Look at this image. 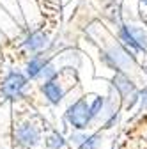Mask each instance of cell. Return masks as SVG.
Returning a JSON list of instances; mask_svg holds the SVG:
<instances>
[{"instance_id":"6da1fadb","label":"cell","mask_w":147,"mask_h":149,"mask_svg":"<svg viewBox=\"0 0 147 149\" xmlns=\"http://www.w3.org/2000/svg\"><path fill=\"white\" fill-rule=\"evenodd\" d=\"M41 144V130L34 121L16 123L12 128V147L14 149H35Z\"/></svg>"},{"instance_id":"7a4b0ae2","label":"cell","mask_w":147,"mask_h":149,"mask_svg":"<svg viewBox=\"0 0 147 149\" xmlns=\"http://www.w3.org/2000/svg\"><path fill=\"white\" fill-rule=\"evenodd\" d=\"M64 119L69 126H73L75 132H85V130L92 124V117H90V107L85 98H78L73 105L67 107Z\"/></svg>"},{"instance_id":"3957f363","label":"cell","mask_w":147,"mask_h":149,"mask_svg":"<svg viewBox=\"0 0 147 149\" xmlns=\"http://www.w3.org/2000/svg\"><path fill=\"white\" fill-rule=\"evenodd\" d=\"M112 85L115 89V94L119 96L121 107L124 110H130L135 107V103L138 101L140 96V91L137 89V85L130 80V77L124 73H117L115 77L112 78Z\"/></svg>"},{"instance_id":"277c9868","label":"cell","mask_w":147,"mask_h":149,"mask_svg":"<svg viewBox=\"0 0 147 149\" xmlns=\"http://www.w3.org/2000/svg\"><path fill=\"white\" fill-rule=\"evenodd\" d=\"M101 57L110 68H114L117 73H124L126 74V71L135 69V55L130 50L122 48V46H110L108 50H105L101 53Z\"/></svg>"},{"instance_id":"5b68a950","label":"cell","mask_w":147,"mask_h":149,"mask_svg":"<svg viewBox=\"0 0 147 149\" xmlns=\"http://www.w3.org/2000/svg\"><path fill=\"white\" fill-rule=\"evenodd\" d=\"M119 39L124 43L126 50H130L131 53L147 52V32L140 27L119 23Z\"/></svg>"},{"instance_id":"8992f818","label":"cell","mask_w":147,"mask_h":149,"mask_svg":"<svg viewBox=\"0 0 147 149\" xmlns=\"http://www.w3.org/2000/svg\"><path fill=\"white\" fill-rule=\"evenodd\" d=\"M28 85V78L20 71H9V74L2 82V96L7 100H20L25 94Z\"/></svg>"},{"instance_id":"52a82bcc","label":"cell","mask_w":147,"mask_h":149,"mask_svg":"<svg viewBox=\"0 0 147 149\" xmlns=\"http://www.w3.org/2000/svg\"><path fill=\"white\" fill-rule=\"evenodd\" d=\"M41 92H43L44 100H46L50 105L57 107V105L64 100V96H66V89H64L62 84L59 82V74H57L55 78H51V80L43 82V85H41Z\"/></svg>"},{"instance_id":"ba28073f","label":"cell","mask_w":147,"mask_h":149,"mask_svg":"<svg viewBox=\"0 0 147 149\" xmlns=\"http://www.w3.org/2000/svg\"><path fill=\"white\" fill-rule=\"evenodd\" d=\"M48 45H50L48 36H46L44 32H41V30L30 32V34L27 36V39L23 41V46H25L28 52L35 53V55H37V53H43V50H46Z\"/></svg>"},{"instance_id":"9c48e42d","label":"cell","mask_w":147,"mask_h":149,"mask_svg":"<svg viewBox=\"0 0 147 149\" xmlns=\"http://www.w3.org/2000/svg\"><path fill=\"white\" fill-rule=\"evenodd\" d=\"M44 147L46 149H66L67 147V140L57 132V130H53L50 135L44 137Z\"/></svg>"},{"instance_id":"30bf717a","label":"cell","mask_w":147,"mask_h":149,"mask_svg":"<svg viewBox=\"0 0 147 149\" xmlns=\"http://www.w3.org/2000/svg\"><path fill=\"white\" fill-rule=\"evenodd\" d=\"M89 107H90V117H92V123H101L103 108H105V98L103 96H96L92 103H89Z\"/></svg>"},{"instance_id":"8fae6325","label":"cell","mask_w":147,"mask_h":149,"mask_svg":"<svg viewBox=\"0 0 147 149\" xmlns=\"http://www.w3.org/2000/svg\"><path fill=\"white\" fill-rule=\"evenodd\" d=\"M138 101H140V105H142V110H145V112H147V89H145V91H140Z\"/></svg>"},{"instance_id":"7c38bea8","label":"cell","mask_w":147,"mask_h":149,"mask_svg":"<svg viewBox=\"0 0 147 149\" xmlns=\"http://www.w3.org/2000/svg\"><path fill=\"white\" fill-rule=\"evenodd\" d=\"M142 4H144V6H147V0H142Z\"/></svg>"}]
</instances>
